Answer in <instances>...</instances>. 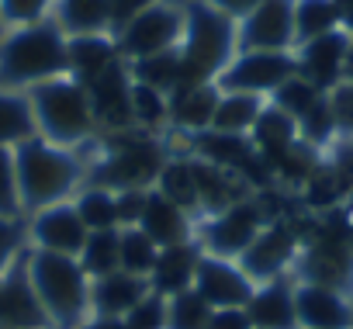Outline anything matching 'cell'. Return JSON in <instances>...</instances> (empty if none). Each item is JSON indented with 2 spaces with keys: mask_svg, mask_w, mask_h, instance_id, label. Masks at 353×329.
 <instances>
[{
  "mask_svg": "<svg viewBox=\"0 0 353 329\" xmlns=\"http://www.w3.org/2000/svg\"><path fill=\"white\" fill-rule=\"evenodd\" d=\"M83 329H125L121 319H111V315H97V319H87Z\"/></svg>",
  "mask_w": 353,
  "mask_h": 329,
  "instance_id": "816d5d0a",
  "label": "cell"
},
{
  "mask_svg": "<svg viewBox=\"0 0 353 329\" xmlns=\"http://www.w3.org/2000/svg\"><path fill=\"white\" fill-rule=\"evenodd\" d=\"M181 39H184V8L170 4V0H159V4L145 8L125 28H118V35H114L118 52L128 63L166 52V49H176Z\"/></svg>",
  "mask_w": 353,
  "mask_h": 329,
  "instance_id": "52a82bcc",
  "label": "cell"
},
{
  "mask_svg": "<svg viewBox=\"0 0 353 329\" xmlns=\"http://www.w3.org/2000/svg\"><path fill=\"white\" fill-rule=\"evenodd\" d=\"M343 80L353 83V42H350V52H346V66H343Z\"/></svg>",
  "mask_w": 353,
  "mask_h": 329,
  "instance_id": "f5cc1de1",
  "label": "cell"
},
{
  "mask_svg": "<svg viewBox=\"0 0 353 329\" xmlns=\"http://www.w3.org/2000/svg\"><path fill=\"white\" fill-rule=\"evenodd\" d=\"M267 163V170H270V177H277L281 184H291V188H301L315 170H319V149L315 146H308V142H291L288 149H281L277 156H270V159H263Z\"/></svg>",
  "mask_w": 353,
  "mask_h": 329,
  "instance_id": "f546056e",
  "label": "cell"
},
{
  "mask_svg": "<svg viewBox=\"0 0 353 329\" xmlns=\"http://www.w3.org/2000/svg\"><path fill=\"white\" fill-rule=\"evenodd\" d=\"M139 229H142L159 250H166V246H184V243H188V232H191L188 212H184L181 205H173L170 198H163L159 191L149 195V205H145V215H142Z\"/></svg>",
  "mask_w": 353,
  "mask_h": 329,
  "instance_id": "cb8c5ba5",
  "label": "cell"
},
{
  "mask_svg": "<svg viewBox=\"0 0 353 329\" xmlns=\"http://www.w3.org/2000/svg\"><path fill=\"white\" fill-rule=\"evenodd\" d=\"M198 260L201 253L184 243V246H166L159 250V260L152 267V291L163 295V298H173V295H181V291H191L194 288V274H198Z\"/></svg>",
  "mask_w": 353,
  "mask_h": 329,
  "instance_id": "603a6c76",
  "label": "cell"
},
{
  "mask_svg": "<svg viewBox=\"0 0 353 329\" xmlns=\"http://www.w3.org/2000/svg\"><path fill=\"white\" fill-rule=\"evenodd\" d=\"M294 308L301 329H353V301L339 288L301 281L294 284Z\"/></svg>",
  "mask_w": 353,
  "mask_h": 329,
  "instance_id": "9a60e30c",
  "label": "cell"
},
{
  "mask_svg": "<svg viewBox=\"0 0 353 329\" xmlns=\"http://www.w3.org/2000/svg\"><path fill=\"white\" fill-rule=\"evenodd\" d=\"M336 14H339V28L353 35V0H336Z\"/></svg>",
  "mask_w": 353,
  "mask_h": 329,
  "instance_id": "f907efd6",
  "label": "cell"
},
{
  "mask_svg": "<svg viewBox=\"0 0 353 329\" xmlns=\"http://www.w3.org/2000/svg\"><path fill=\"white\" fill-rule=\"evenodd\" d=\"M49 315L32 288L28 263L0 277V329H46Z\"/></svg>",
  "mask_w": 353,
  "mask_h": 329,
  "instance_id": "2e32d148",
  "label": "cell"
},
{
  "mask_svg": "<svg viewBox=\"0 0 353 329\" xmlns=\"http://www.w3.org/2000/svg\"><path fill=\"white\" fill-rule=\"evenodd\" d=\"M325 97H329V108H332V118H336L339 135H353V83L343 80Z\"/></svg>",
  "mask_w": 353,
  "mask_h": 329,
  "instance_id": "f6af8a7d",
  "label": "cell"
},
{
  "mask_svg": "<svg viewBox=\"0 0 353 329\" xmlns=\"http://www.w3.org/2000/svg\"><path fill=\"white\" fill-rule=\"evenodd\" d=\"M236 52H294V0H260L239 18Z\"/></svg>",
  "mask_w": 353,
  "mask_h": 329,
  "instance_id": "ba28073f",
  "label": "cell"
},
{
  "mask_svg": "<svg viewBox=\"0 0 353 329\" xmlns=\"http://www.w3.org/2000/svg\"><path fill=\"white\" fill-rule=\"evenodd\" d=\"M219 83H194V87H176L166 104H170V121L188 128L191 135L198 132H208L212 128V118H215V108H219Z\"/></svg>",
  "mask_w": 353,
  "mask_h": 329,
  "instance_id": "ffe728a7",
  "label": "cell"
},
{
  "mask_svg": "<svg viewBox=\"0 0 353 329\" xmlns=\"http://www.w3.org/2000/svg\"><path fill=\"white\" fill-rule=\"evenodd\" d=\"M21 243V229L14 219H0V277H4V270L11 267V257Z\"/></svg>",
  "mask_w": 353,
  "mask_h": 329,
  "instance_id": "bcb514c9",
  "label": "cell"
},
{
  "mask_svg": "<svg viewBox=\"0 0 353 329\" xmlns=\"http://www.w3.org/2000/svg\"><path fill=\"white\" fill-rule=\"evenodd\" d=\"M350 42H353V35H346L343 28L339 32H329V35H319L312 42H301L294 49L298 77H305L322 94H329L336 83H343V66H346Z\"/></svg>",
  "mask_w": 353,
  "mask_h": 329,
  "instance_id": "4fadbf2b",
  "label": "cell"
},
{
  "mask_svg": "<svg viewBox=\"0 0 353 329\" xmlns=\"http://www.w3.org/2000/svg\"><path fill=\"white\" fill-rule=\"evenodd\" d=\"M159 195L170 198L173 205H181L184 212L191 205H198V188H194V170H191V159H173V163H163L159 170Z\"/></svg>",
  "mask_w": 353,
  "mask_h": 329,
  "instance_id": "e575fe53",
  "label": "cell"
},
{
  "mask_svg": "<svg viewBox=\"0 0 353 329\" xmlns=\"http://www.w3.org/2000/svg\"><path fill=\"white\" fill-rule=\"evenodd\" d=\"M49 4L52 0H0V14H4V21H11L18 28H28V25L46 21Z\"/></svg>",
  "mask_w": 353,
  "mask_h": 329,
  "instance_id": "7bdbcfd3",
  "label": "cell"
},
{
  "mask_svg": "<svg viewBox=\"0 0 353 329\" xmlns=\"http://www.w3.org/2000/svg\"><path fill=\"white\" fill-rule=\"evenodd\" d=\"M4 25H8V21H4V14H0V42H4V35H8V32H4Z\"/></svg>",
  "mask_w": 353,
  "mask_h": 329,
  "instance_id": "db71d44e",
  "label": "cell"
},
{
  "mask_svg": "<svg viewBox=\"0 0 353 329\" xmlns=\"http://www.w3.org/2000/svg\"><path fill=\"white\" fill-rule=\"evenodd\" d=\"M149 291H152V288H149L145 277L114 270V274H108V277H97V284H94V291H90V305H94L97 315L125 319Z\"/></svg>",
  "mask_w": 353,
  "mask_h": 329,
  "instance_id": "44dd1931",
  "label": "cell"
},
{
  "mask_svg": "<svg viewBox=\"0 0 353 329\" xmlns=\"http://www.w3.org/2000/svg\"><path fill=\"white\" fill-rule=\"evenodd\" d=\"M270 97H274V101H270L274 108H281L284 114H291L294 121H301V118H305V114H308L325 94H322L315 83H308L305 77H291V80L281 83Z\"/></svg>",
  "mask_w": 353,
  "mask_h": 329,
  "instance_id": "74e56055",
  "label": "cell"
},
{
  "mask_svg": "<svg viewBox=\"0 0 353 329\" xmlns=\"http://www.w3.org/2000/svg\"><path fill=\"white\" fill-rule=\"evenodd\" d=\"M166 118H170L166 94H159V90L132 80V121L139 128H159Z\"/></svg>",
  "mask_w": 353,
  "mask_h": 329,
  "instance_id": "ab89813d",
  "label": "cell"
},
{
  "mask_svg": "<svg viewBox=\"0 0 353 329\" xmlns=\"http://www.w3.org/2000/svg\"><path fill=\"white\" fill-rule=\"evenodd\" d=\"M28 267H32L28 270L32 288H35L49 322H56L59 329H83L87 312H90V284H87L80 260L39 250L28 257Z\"/></svg>",
  "mask_w": 353,
  "mask_h": 329,
  "instance_id": "3957f363",
  "label": "cell"
},
{
  "mask_svg": "<svg viewBox=\"0 0 353 329\" xmlns=\"http://www.w3.org/2000/svg\"><path fill=\"white\" fill-rule=\"evenodd\" d=\"M250 142L256 146V152H260L263 159H270V156H277L281 149H288L291 142H298V121H294L291 114H284L281 108L267 104V108L260 111L253 132H250Z\"/></svg>",
  "mask_w": 353,
  "mask_h": 329,
  "instance_id": "83f0119b",
  "label": "cell"
},
{
  "mask_svg": "<svg viewBox=\"0 0 353 329\" xmlns=\"http://www.w3.org/2000/svg\"><path fill=\"white\" fill-rule=\"evenodd\" d=\"M32 232H35L39 250L63 253V257H80L83 253V243L90 236L87 226H83V219L70 205H49V208H42V215L35 219Z\"/></svg>",
  "mask_w": 353,
  "mask_h": 329,
  "instance_id": "ac0fdd59",
  "label": "cell"
},
{
  "mask_svg": "<svg viewBox=\"0 0 353 329\" xmlns=\"http://www.w3.org/2000/svg\"><path fill=\"white\" fill-rule=\"evenodd\" d=\"M145 205H149V191L145 188H135V191H118L114 195V212H118V226L132 229L142 222L145 215Z\"/></svg>",
  "mask_w": 353,
  "mask_h": 329,
  "instance_id": "ee69618b",
  "label": "cell"
},
{
  "mask_svg": "<svg viewBox=\"0 0 353 329\" xmlns=\"http://www.w3.org/2000/svg\"><path fill=\"white\" fill-rule=\"evenodd\" d=\"M353 277V246L343 232H332V226L312 239L305 257V281L325 284V288H346Z\"/></svg>",
  "mask_w": 353,
  "mask_h": 329,
  "instance_id": "e0dca14e",
  "label": "cell"
},
{
  "mask_svg": "<svg viewBox=\"0 0 353 329\" xmlns=\"http://www.w3.org/2000/svg\"><path fill=\"white\" fill-rule=\"evenodd\" d=\"M194 291L212 308H246L256 284L243 274V267L229 263L225 257H201L194 274Z\"/></svg>",
  "mask_w": 353,
  "mask_h": 329,
  "instance_id": "5bb4252c",
  "label": "cell"
},
{
  "mask_svg": "<svg viewBox=\"0 0 353 329\" xmlns=\"http://www.w3.org/2000/svg\"><path fill=\"white\" fill-rule=\"evenodd\" d=\"M298 77L294 52H236V59L219 73V90H243V94H274L281 83Z\"/></svg>",
  "mask_w": 353,
  "mask_h": 329,
  "instance_id": "9c48e42d",
  "label": "cell"
},
{
  "mask_svg": "<svg viewBox=\"0 0 353 329\" xmlns=\"http://www.w3.org/2000/svg\"><path fill=\"white\" fill-rule=\"evenodd\" d=\"M87 97L94 108V118L114 132H128L132 121V73L125 56H118L108 70H101L90 83H87Z\"/></svg>",
  "mask_w": 353,
  "mask_h": 329,
  "instance_id": "7c38bea8",
  "label": "cell"
},
{
  "mask_svg": "<svg viewBox=\"0 0 353 329\" xmlns=\"http://www.w3.org/2000/svg\"><path fill=\"white\" fill-rule=\"evenodd\" d=\"M267 205L263 201H236L225 212H219L208 229H205V243L212 250V257H239L267 226Z\"/></svg>",
  "mask_w": 353,
  "mask_h": 329,
  "instance_id": "30bf717a",
  "label": "cell"
},
{
  "mask_svg": "<svg viewBox=\"0 0 353 329\" xmlns=\"http://www.w3.org/2000/svg\"><path fill=\"white\" fill-rule=\"evenodd\" d=\"M191 170H194V188H198V205H205L208 212H225L236 201H246L243 188L246 181L225 167H215L208 159H191Z\"/></svg>",
  "mask_w": 353,
  "mask_h": 329,
  "instance_id": "7402d4cb",
  "label": "cell"
},
{
  "mask_svg": "<svg viewBox=\"0 0 353 329\" xmlns=\"http://www.w3.org/2000/svg\"><path fill=\"white\" fill-rule=\"evenodd\" d=\"M32 108H35V121L46 132V139L52 146H66L77 139H87L97 125L87 87L77 83L73 77H56L46 80L39 87H32L28 94Z\"/></svg>",
  "mask_w": 353,
  "mask_h": 329,
  "instance_id": "5b68a950",
  "label": "cell"
},
{
  "mask_svg": "<svg viewBox=\"0 0 353 329\" xmlns=\"http://www.w3.org/2000/svg\"><path fill=\"white\" fill-rule=\"evenodd\" d=\"M263 97L260 94H243V90H222L215 118H212V132H225V135H246L253 132L260 111H263Z\"/></svg>",
  "mask_w": 353,
  "mask_h": 329,
  "instance_id": "484cf974",
  "label": "cell"
},
{
  "mask_svg": "<svg viewBox=\"0 0 353 329\" xmlns=\"http://www.w3.org/2000/svg\"><path fill=\"white\" fill-rule=\"evenodd\" d=\"M329 32H339L336 0H294V49Z\"/></svg>",
  "mask_w": 353,
  "mask_h": 329,
  "instance_id": "d6a6232c",
  "label": "cell"
},
{
  "mask_svg": "<svg viewBox=\"0 0 353 329\" xmlns=\"http://www.w3.org/2000/svg\"><path fill=\"white\" fill-rule=\"evenodd\" d=\"M212 312L215 308L194 288L181 291V295H173L170 305H166V329H208Z\"/></svg>",
  "mask_w": 353,
  "mask_h": 329,
  "instance_id": "8d00e7d4",
  "label": "cell"
},
{
  "mask_svg": "<svg viewBox=\"0 0 353 329\" xmlns=\"http://www.w3.org/2000/svg\"><path fill=\"white\" fill-rule=\"evenodd\" d=\"M63 35H104L111 28V4L108 0H59L56 4Z\"/></svg>",
  "mask_w": 353,
  "mask_h": 329,
  "instance_id": "4316f807",
  "label": "cell"
},
{
  "mask_svg": "<svg viewBox=\"0 0 353 329\" xmlns=\"http://www.w3.org/2000/svg\"><path fill=\"white\" fill-rule=\"evenodd\" d=\"M208 4H215V8L225 11L232 21H239V18H246V14L260 4V0H208Z\"/></svg>",
  "mask_w": 353,
  "mask_h": 329,
  "instance_id": "681fc988",
  "label": "cell"
},
{
  "mask_svg": "<svg viewBox=\"0 0 353 329\" xmlns=\"http://www.w3.org/2000/svg\"><path fill=\"white\" fill-rule=\"evenodd\" d=\"M208 329H253L246 308H215L208 319Z\"/></svg>",
  "mask_w": 353,
  "mask_h": 329,
  "instance_id": "c3c4849f",
  "label": "cell"
},
{
  "mask_svg": "<svg viewBox=\"0 0 353 329\" xmlns=\"http://www.w3.org/2000/svg\"><path fill=\"white\" fill-rule=\"evenodd\" d=\"M181 59V87L215 83L219 73L236 59V21L208 0H188Z\"/></svg>",
  "mask_w": 353,
  "mask_h": 329,
  "instance_id": "6da1fadb",
  "label": "cell"
},
{
  "mask_svg": "<svg viewBox=\"0 0 353 329\" xmlns=\"http://www.w3.org/2000/svg\"><path fill=\"white\" fill-rule=\"evenodd\" d=\"M181 70H184L181 49H166V52H156V56L128 63V73H132L135 83H145V87H152V90H159L166 97L181 87Z\"/></svg>",
  "mask_w": 353,
  "mask_h": 329,
  "instance_id": "f1b7e54d",
  "label": "cell"
},
{
  "mask_svg": "<svg viewBox=\"0 0 353 329\" xmlns=\"http://www.w3.org/2000/svg\"><path fill=\"white\" fill-rule=\"evenodd\" d=\"M39 121H35V108L28 97L0 90V146H18L25 139H35Z\"/></svg>",
  "mask_w": 353,
  "mask_h": 329,
  "instance_id": "4dcf8cb0",
  "label": "cell"
},
{
  "mask_svg": "<svg viewBox=\"0 0 353 329\" xmlns=\"http://www.w3.org/2000/svg\"><path fill=\"white\" fill-rule=\"evenodd\" d=\"M14 174H18V195L21 208H49L59 198H66L80 181V163L52 146L49 139H25L14 149Z\"/></svg>",
  "mask_w": 353,
  "mask_h": 329,
  "instance_id": "277c9868",
  "label": "cell"
},
{
  "mask_svg": "<svg viewBox=\"0 0 353 329\" xmlns=\"http://www.w3.org/2000/svg\"><path fill=\"white\" fill-rule=\"evenodd\" d=\"M163 152L156 142L149 139H118L114 149L97 163L94 170V188H104L111 195L118 191H135V188H149L152 181H159L163 170Z\"/></svg>",
  "mask_w": 353,
  "mask_h": 329,
  "instance_id": "8992f818",
  "label": "cell"
},
{
  "mask_svg": "<svg viewBox=\"0 0 353 329\" xmlns=\"http://www.w3.org/2000/svg\"><path fill=\"white\" fill-rule=\"evenodd\" d=\"M159 260V246L139 229H121V270L125 274H135V277H149L152 267Z\"/></svg>",
  "mask_w": 353,
  "mask_h": 329,
  "instance_id": "d590c367",
  "label": "cell"
},
{
  "mask_svg": "<svg viewBox=\"0 0 353 329\" xmlns=\"http://www.w3.org/2000/svg\"><path fill=\"white\" fill-rule=\"evenodd\" d=\"M77 215L83 219L87 232H101V229H118V212H114V195L104 188H90L80 195V201L73 205Z\"/></svg>",
  "mask_w": 353,
  "mask_h": 329,
  "instance_id": "f35d334b",
  "label": "cell"
},
{
  "mask_svg": "<svg viewBox=\"0 0 353 329\" xmlns=\"http://www.w3.org/2000/svg\"><path fill=\"white\" fill-rule=\"evenodd\" d=\"M118 42L114 39H104V35H77V39H66V59H70V73L77 83H90L101 70H108L114 59H118Z\"/></svg>",
  "mask_w": 353,
  "mask_h": 329,
  "instance_id": "d4e9b609",
  "label": "cell"
},
{
  "mask_svg": "<svg viewBox=\"0 0 353 329\" xmlns=\"http://www.w3.org/2000/svg\"><path fill=\"white\" fill-rule=\"evenodd\" d=\"M294 253H298V229L288 222H270L239 253V267L253 284H267L284 274V267L294 260Z\"/></svg>",
  "mask_w": 353,
  "mask_h": 329,
  "instance_id": "8fae6325",
  "label": "cell"
},
{
  "mask_svg": "<svg viewBox=\"0 0 353 329\" xmlns=\"http://www.w3.org/2000/svg\"><path fill=\"white\" fill-rule=\"evenodd\" d=\"M246 315L253 329H301L294 308V284H288L284 277L260 284L246 305Z\"/></svg>",
  "mask_w": 353,
  "mask_h": 329,
  "instance_id": "d6986e66",
  "label": "cell"
},
{
  "mask_svg": "<svg viewBox=\"0 0 353 329\" xmlns=\"http://www.w3.org/2000/svg\"><path fill=\"white\" fill-rule=\"evenodd\" d=\"M346 198H350V195L343 191V184L336 181V174L329 170L325 159L319 163V170L301 184V201H305L312 212H332V208H339Z\"/></svg>",
  "mask_w": 353,
  "mask_h": 329,
  "instance_id": "836d02e7",
  "label": "cell"
},
{
  "mask_svg": "<svg viewBox=\"0 0 353 329\" xmlns=\"http://www.w3.org/2000/svg\"><path fill=\"white\" fill-rule=\"evenodd\" d=\"M80 267L87 277H108L114 270H121V229H101L90 232L80 253Z\"/></svg>",
  "mask_w": 353,
  "mask_h": 329,
  "instance_id": "1f68e13d",
  "label": "cell"
},
{
  "mask_svg": "<svg viewBox=\"0 0 353 329\" xmlns=\"http://www.w3.org/2000/svg\"><path fill=\"white\" fill-rule=\"evenodd\" d=\"M166 305H170V298L149 291L121 322H125V329H166Z\"/></svg>",
  "mask_w": 353,
  "mask_h": 329,
  "instance_id": "b9f144b4",
  "label": "cell"
},
{
  "mask_svg": "<svg viewBox=\"0 0 353 329\" xmlns=\"http://www.w3.org/2000/svg\"><path fill=\"white\" fill-rule=\"evenodd\" d=\"M111 4V28L118 32V28H125L135 14H142L145 8H152V4H159V0H108Z\"/></svg>",
  "mask_w": 353,
  "mask_h": 329,
  "instance_id": "7dc6e473",
  "label": "cell"
},
{
  "mask_svg": "<svg viewBox=\"0 0 353 329\" xmlns=\"http://www.w3.org/2000/svg\"><path fill=\"white\" fill-rule=\"evenodd\" d=\"M66 73V35L56 21L18 28L0 42V87H39Z\"/></svg>",
  "mask_w": 353,
  "mask_h": 329,
  "instance_id": "7a4b0ae2",
  "label": "cell"
},
{
  "mask_svg": "<svg viewBox=\"0 0 353 329\" xmlns=\"http://www.w3.org/2000/svg\"><path fill=\"white\" fill-rule=\"evenodd\" d=\"M21 212L18 174H14V152L11 146H0V219H14Z\"/></svg>",
  "mask_w": 353,
  "mask_h": 329,
  "instance_id": "60d3db41",
  "label": "cell"
}]
</instances>
